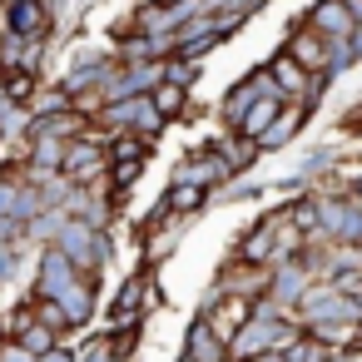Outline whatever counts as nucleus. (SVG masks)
Masks as SVG:
<instances>
[{
	"label": "nucleus",
	"mask_w": 362,
	"mask_h": 362,
	"mask_svg": "<svg viewBox=\"0 0 362 362\" xmlns=\"http://www.w3.org/2000/svg\"><path fill=\"white\" fill-rule=\"evenodd\" d=\"M100 124L95 129H105V134H149V139H159V129L169 124L164 115H159V105H154V95H129V100H110L100 115H95Z\"/></svg>",
	"instance_id": "obj_1"
},
{
	"label": "nucleus",
	"mask_w": 362,
	"mask_h": 362,
	"mask_svg": "<svg viewBox=\"0 0 362 362\" xmlns=\"http://www.w3.org/2000/svg\"><path fill=\"white\" fill-rule=\"evenodd\" d=\"M55 248H60L80 273H95V278H100V268L110 263V238H105V228H95V223H85V218H65V228L55 233Z\"/></svg>",
	"instance_id": "obj_2"
},
{
	"label": "nucleus",
	"mask_w": 362,
	"mask_h": 362,
	"mask_svg": "<svg viewBox=\"0 0 362 362\" xmlns=\"http://www.w3.org/2000/svg\"><path fill=\"white\" fill-rule=\"evenodd\" d=\"M268 70H273L278 95H283L288 105H303V110H313V105L327 95V80H332V75H313V70H303L288 50H278V55L268 60Z\"/></svg>",
	"instance_id": "obj_3"
},
{
	"label": "nucleus",
	"mask_w": 362,
	"mask_h": 362,
	"mask_svg": "<svg viewBox=\"0 0 362 362\" xmlns=\"http://www.w3.org/2000/svg\"><path fill=\"white\" fill-rule=\"evenodd\" d=\"M0 11H6V35H25V40H50L60 21L50 0H0Z\"/></svg>",
	"instance_id": "obj_4"
},
{
	"label": "nucleus",
	"mask_w": 362,
	"mask_h": 362,
	"mask_svg": "<svg viewBox=\"0 0 362 362\" xmlns=\"http://www.w3.org/2000/svg\"><path fill=\"white\" fill-rule=\"evenodd\" d=\"M283 50H288L303 70H313V75H327V70H332V40H327V35H317L308 21H293V30H288Z\"/></svg>",
	"instance_id": "obj_5"
},
{
	"label": "nucleus",
	"mask_w": 362,
	"mask_h": 362,
	"mask_svg": "<svg viewBox=\"0 0 362 362\" xmlns=\"http://www.w3.org/2000/svg\"><path fill=\"white\" fill-rule=\"evenodd\" d=\"M278 85H273V70H253V75H243L228 95H223V105H218V115H223V124L228 129H238V119L263 100V95H273Z\"/></svg>",
	"instance_id": "obj_6"
},
{
	"label": "nucleus",
	"mask_w": 362,
	"mask_h": 362,
	"mask_svg": "<svg viewBox=\"0 0 362 362\" xmlns=\"http://www.w3.org/2000/svg\"><path fill=\"white\" fill-rule=\"evenodd\" d=\"M223 179H233V169H228L223 154L209 144V149H199V154H184V159L174 164V179H169V184H204V189H218Z\"/></svg>",
	"instance_id": "obj_7"
},
{
	"label": "nucleus",
	"mask_w": 362,
	"mask_h": 362,
	"mask_svg": "<svg viewBox=\"0 0 362 362\" xmlns=\"http://www.w3.org/2000/svg\"><path fill=\"white\" fill-rule=\"evenodd\" d=\"M317 35H352L357 30V16H352V6L347 0H313V11L303 16Z\"/></svg>",
	"instance_id": "obj_8"
},
{
	"label": "nucleus",
	"mask_w": 362,
	"mask_h": 362,
	"mask_svg": "<svg viewBox=\"0 0 362 362\" xmlns=\"http://www.w3.org/2000/svg\"><path fill=\"white\" fill-rule=\"evenodd\" d=\"M214 149L223 154V164H228L233 174H248V169H253V159L263 154V144H258V139H248V134H238V129L218 134V139H214Z\"/></svg>",
	"instance_id": "obj_9"
},
{
	"label": "nucleus",
	"mask_w": 362,
	"mask_h": 362,
	"mask_svg": "<svg viewBox=\"0 0 362 362\" xmlns=\"http://www.w3.org/2000/svg\"><path fill=\"white\" fill-rule=\"evenodd\" d=\"M283 110H288V100H283L278 90H273V95H263V100H258V105H253V110H248V115L238 119V134H248V139H263V134L273 129V119H278Z\"/></svg>",
	"instance_id": "obj_10"
},
{
	"label": "nucleus",
	"mask_w": 362,
	"mask_h": 362,
	"mask_svg": "<svg viewBox=\"0 0 362 362\" xmlns=\"http://www.w3.org/2000/svg\"><path fill=\"white\" fill-rule=\"evenodd\" d=\"M303 119H308V110H303V105H288V110L273 119V129L258 139V144H263V154H268V149H283V144H293V139L303 134Z\"/></svg>",
	"instance_id": "obj_11"
},
{
	"label": "nucleus",
	"mask_w": 362,
	"mask_h": 362,
	"mask_svg": "<svg viewBox=\"0 0 362 362\" xmlns=\"http://www.w3.org/2000/svg\"><path fill=\"white\" fill-rule=\"evenodd\" d=\"M204 199H209V189L204 184H169V194L159 199L174 218H184V214H199L204 209Z\"/></svg>",
	"instance_id": "obj_12"
},
{
	"label": "nucleus",
	"mask_w": 362,
	"mask_h": 362,
	"mask_svg": "<svg viewBox=\"0 0 362 362\" xmlns=\"http://www.w3.org/2000/svg\"><path fill=\"white\" fill-rule=\"evenodd\" d=\"M283 357H288V362H332V357H337V347H332L327 337H317V332H308V327H303V337H298Z\"/></svg>",
	"instance_id": "obj_13"
},
{
	"label": "nucleus",
	"mask_w": 362,
	"mask_h": 362,
	"mask_svg": "<svg viewBox=\"0 0 362 362\" xmlns=\"http://www.w3.org/2000/svg\"><path fill=\"white\" fill-rule=\"evenodd\" d=\"M189 95H194L189 85L164 80V85L154 90V105H159V115H164V119H184V115H189Z\"/></svg>",
	"instance_id": "obj_14"
},
{
	"label": "nucleus",
	"mask_w": 362,
	"mask_h": 362,
	"mask_svg": "<svg viewBox=\"0 0 362 362\" xmlns=\"http://www.w3.org/2000/svg\"><path fill=\"white\" fill-rule=\"evenodd\" d=\"M139 174H144V159H115L105 184H110V194H129L139 184Z\"/></svg>",
	"instance_id": "obj_15"
},
{
	"label": "nucleus",
	"mask_w": 362,
	"mask_h": 362,
	"mask_svg": "<svg viewBox=\"0 0 362 362\" xmlns=\"http://www.w3.org/2000/svg\"><path fill=\"white\" fill-rule=\"evenodd\" d=\"M139 337H144V317H134V322H124V327H110V347H115V357H134L139 352Z\"/></svg>",
	"instance_id": "obj_16"
},
{
	"label": "nucleus",
	"mask_w": 362,
	"mask_h": 362,
	"mask_svg": "<svg viewBox=\"0 0 362 362\" xmlns=\"http://www.w3.org/2000/svg\"><path fill=\"white\" fill-rule=\"evenodd\" d=\"M16 342H25V347H30L35 357H45L50 347H60V332H55V327H45V322L35 317V322H30V327H25V332H21Z\"/></svg>",
	"instance_id": "obj_17"
},
{
	"label": "nucleus",
	"mask_w": 362,
	"mask_h": 362,
	"mask_svg": "<svg viewBox=\"0 0 362 362\" xmlns=\"http://www.w3.org/2000/svg\"><path fill=\"white\" fill-rule=\"evenodd\" d=\"M80 352V362H124V357H115V347H110V332H100V337H90L85 347H75Z\"/></svg>",
	"instance_id": "obj_18"
},
{
	"label": "nucleus",
	"mask_w": 362,
	"mask_h": 362,
	"mask_svg": "<svg viewBox=\"0 0 362 362\" xmlns=\"http://www.w3.org/2000/svg\"><path fill=\"white\" fill-rule=\"evenodd\" d=\"M337 293H347V298H362V268H342V273H332L327 278Z\"/></svg>",
	"instance_id": "obj_19"
},
{
	"label": "nucleus",
	"mask_w": 362,
	"mask_h": 362,
	"mask_svg": "<svg viewBox=\"0 0 362 362\" xmlns=\"http://www.w3.org/2000/svg\"><path fill=\"white\" fill-rule=\"evenodd\" d=\"M263 6H268V0H204V11H243V16H253Z\"/></svg>",
	"instance_id": "obj_20"
},
{
	"label": "nucleus",
	"mask_w": 362,
	"mask_h": 362,
	"mask_svg": "<svg viewBox=\"0 0 362 362\" xmlns=\"http://www.w3.org/2000/svg\"><path fill=\"white\" fill-rule=\"evenodd\" d=\"M35 362H80V352H70V347L60 342V347H50V352H45V357H35Z\"/></svg>",
	"instance_id": "obj_21"
}]
</instances>
